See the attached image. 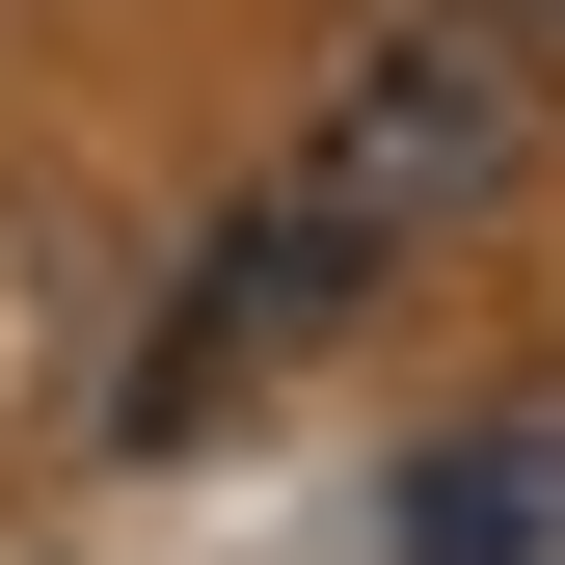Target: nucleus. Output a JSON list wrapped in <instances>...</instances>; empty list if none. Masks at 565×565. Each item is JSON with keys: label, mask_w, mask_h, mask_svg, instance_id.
<instances>
[{"label": "nucleus", "mask_w": 565, "mask_h": 565, "mask_svg": "<svg viewBox=\"0 0 565 565\" xmlns=\"http://www.w3.org/2000/svg\"><path fill=\"white\" fill-rule=\"evenodd\" d=\"M512 189H539V28H512V0H404V28L323 82V135H297V216H323L350 269L512 216Z\"/></svg>", "instance_id": "1"}, {"label": "nucleus", "mask_w": 565, "mask_h": 565, "mask_svg": "<svg viewBox=\"0 0 565 565\" xmlns=\"http://www.w3.org/2000/svg\"><path fill=\"white\" fill-rule=\"evenodd\" d=\"M350 297H377V269H350V243L297 216V189H269V216H243L216 269H189V323H162V350H135V431H162V458H189V431H216V404H269V377H297V350H323Z\"/></svg>", "instance_id": "2"}]
</instances>
